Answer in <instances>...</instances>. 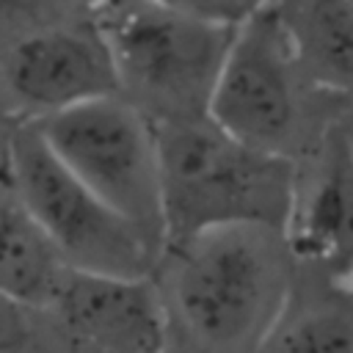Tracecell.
<instances>
[{
  "label": "cell",
  "mask_w": 353,
  "mask_h": 353,
  "mask_svg": "<svg viewBox=\"0 0 353 353\" xmlns=\"http://www.w3.org/2000/svg\"><path fill=\"white\" fill-rule=\"evenodd\" d=\"M55 157L157 251L165 243L154 124L124 97L105 94L33 121Z\"/></svg>",
  "instance_id": "6"
},
{
  "label": "cell",
  "mask_w": 353,
  "mask_h": 353,
  "mask_svg": "<svg viewBox=\"0 0 353 353\" xmlns=\"http://www.w3.org/2000/svg\"><path fill=\"white\" fill-rule=\"evenodd\" d=\"M303 77L353 102V0H268Z\"/></svg>",
  "instance_id": "10"
},
{
  "label": "cell",
  "mask_w": 353,
  "mask_h": 353,
  "mask_svg": "<svg viewBox=\"0 0 353 353\" xmlns=\"http://www.w3.org/2000/svg\"><path fill=\"white\" fill-rule=\"evenodd\" d=\"M11 130V127H8ZM8 130L0 135V185L11 176V157H8Z\"/></svg>",
  "instance_id": "18"
},
{
  "label": "cell",
  "mask_w": 353,
  "mask_h": 353,
  "mask_svg": "<svg viewBox=\"0 0 353 353\" xmlns=\"http://www.w3.org/2000/svg\"><path fill=\"white\" fill-rule=\"evenodd\" d=\"M149 3H157V6H165V8H174V11H185V14H196V17L237 22V19L226 11V6H223L221 0H149Z\"/></svg>",
  "instance_id": "14"
},
{
  "label": "cell",
  "mask_w": 353,
  "mask_h": 353,
  "mask_svg": "<svg viewBox=\"0 0 353 353\" xmlns=\"http://www.w3.org/2000/svg\"><path fill=\"white\" fill-rule=\"evenodd\" d=\"M11 182L72 270L152 276L160 251L47 146L33 121L8 130Z\"/></svg>",
  "instance_id": "7"
},
{
  "label": "cell",
  "mask_w": 353,
  "mask_h": 353,
  "mask_svg": "<svg viewBox=\"0 0 353 353\" xmlns=\"http://www.w3.org/2000/svg\"><path fill=\"white\" fill-rule=\"evenodd\" d=\"M160 353H185V350H179V347H174V345H168V347H163Z\"/></svg>",
  "instance_id": "20"
},
{
  "label": "cell",
  "mask_w": 353,
  "mask_h": 353,
  "mask_svg": "<svg viewBox=\"0 0 353 353\" xmlns=\"http://www.w3.org/2000/svg\"><path fill=\"white\" fill-rule=\"evenodd\" d=\"M223 6H226V11L234 17V19H243L245 14H251L254 8H259V6H265L268 0H221Z\"/></svg>",
  "instance_id": "16"
},
{
  "label": "cell",
  "mask_w": 353,
  "mask_h": 353,
  "mask_svg": "<svg viewBox=\"0 0 353 353\" xmlns=\"http://www.w3.org/2000/svg\"><path fill=\"white\" fill-rule=\"evenodd\" d=\"M336 124H339V130H342V135H345V143H347V149H350V154H353V102L345 105V113L339 110Z\"/></svg>",
  "instance_id": "17"
},
{
  "label": "cell",
  "mask_w": 353,
  "mask_h": 353,
  "mask_svg": "<svg viewBox=\"0 0 353 353\" xmlns=\"http://www.w3.org/2000/svg\"><path fill=\"white\" fill-rule=\"evenodd\" d=\"M317 99L334 97L303 77L270 6L245 14L234 25L207 116L254 149L301 160L331 127L320 121Z\"/></svg>",
  "instance_id": "4"
},
{
  "label": "cell",
  "mask_w": 353,
  "mask_h": 353,
  "mask_svg": "<svg viewBox=\"0 0 353 353\" xmlns=\"http://www.w3.org/2000/svg\"><path fill=\"white\" fill-rule=\"evenodd\" d=\"M152 279L174 347L259 353L292 295L298 262L279 226L226 223L165 243Z\"/></svg>",
  "instance_id": "1"
},
{
  "label": "cell",
  "mask_w": 353,
  "mask_h": 353,
  "mask_svg": "<svg viewBox=\"0 0 353 353\" xmlns=\"http://www.w3.org/2000/svg\"><path fill=\"white\" fill-rule=\"evenodd\" d=\"M298 270L353 281V154L336 124L295 160L292 201L284 221Z\"/></svg>",
  "instance_id": "9"
},
{
  "label": "cell",
  "mask_w": 353,
  "mask_h": 353,
  "mask_svg": "<svg viewBox=\"0 0 353 353\" xmlns=\"http://www.w3.org/2000/svg\"><path fill=\"white\" fill-rule=\"evenodd\" d=\"M116 94L94 17L52 0H0V108L11 124Z\"/></svg>",
  "instance_id": "5"
},
{
  "label": "cell",
  "mask_w": 353,
  "mask_h": 353,
  "mask_svg": "<svg viewBox=\"0 0 353 353\" xmlns=\"http://www.w3.org/2000/svg\"><path fill=\"white\" fill-rule=\"evenodd\" d=\"M8 127H11V121L6 119V113H3V108H0V135H3V132H6Z\"/></svg>",
  "instance_id": "19"
},
{
  "label": "cell",
  "mask_w": 353,
  "mask_h": 353,
  "mask_svg": "<svg viewBox=\"0 0 353 353\" xmlns=\"http://www.w3.org/2000/svg\"><path fill=\"white\" fill-rule=\"evenodd\" d=\"M259 353H353V281L298 270L292 295Z\"/></svg>",
  "instance_id": "12"
},
{
  "label": "cell",
  "mask_w": 353,
  "mask_h": 353,
  "mask_svg": "<svg viewBox=\"0 0 353 353\" xmlns=\"http://www.w3.org/2000/svg\"><path fill=\"white\" fill-rule=\"evenodd\" d=\"M52 3H58L61 8H69V11H74V14H85V17H97L110 0H52Z\"/></svg>",
  "instance_id": "15"
},
{
  "label": "cell",
  "mask_w": 353,
  "mask_h": 353,
  "mask_svg": "<svg viewBox=\"0 0 353 353\" xmlns=\"http://www.w3.org/2000/svg\"><path fill=\"white\" fill-rule=\"evenodd\" d=\"M152 124L160 154L165 243L226 223L284 229L295 160L243 143L210 116Z\"/></svg>",
  "instance_id": "2"
},
{
  "label": "cell",
  "mask_w": 353,
  "mask_h": 353,
  "mask_svg": "<svg viewBox=\"0 0 353 353\" xmlns=\"http://www.w3.org/2000/svg\"><path fill=\"white\" fill-rule=\"evenodd\" d=\"M69 270L8 176L0 185V292L25 306L47 309Z\"/></svg>",
  "instance_id": "11"
},
{
  "label": "cell",
  "mask_w": 353,
  "mask_h": 353,
  "mask_svg": "<svg viewBox=\"0 0 353 353\" xmlns=\"http://www.w3.org/2000/svg\"><path fill=\"white\" fill-rule=\"evenodd\" d=\"M41 312L52 353H160L171 345L152 276L69 270Z\"/></svg>",
  "instance_id": "8"
},
{
  "label": "cell",
  "mask_w": 353,
  "mask_h": 353,
  "mask_svg": "<svg viewBox=\"0 0 353 353\" xmlns=\"http://www.w3.org/2000/svg\"><path fill=\"white\" fill-rule=\"evenodd\" d=\"M116 72V94L149 121L207 116L234 25L149 0H110L94 17Z\"/></svg>",
  "instance_id": "3"
},
{
  "label": "cell",
  "mask_w": 353,
  "mask_h": 353,
  "mask_svg": "<svg viewBox=\"0 0 353 353\" xmlns=\"http://www.w3.org/2000/svg\"><path fill=\"white\" fill-rule=\"evenodd\" d=\"M0 353H52L41 309L0 292Z\"/></svg>",
  "instance_id": "13"
}]
</instances>
